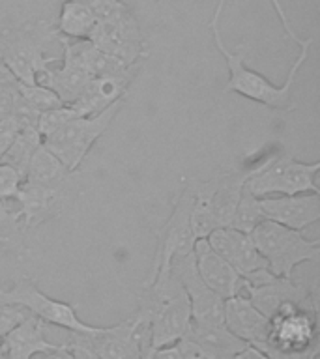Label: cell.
Returning <instances> with one entry per match:
<instances>
[{"instance_id": "obj_20", "label": "cell", "mask_w": 320, "mask_h": 359, "mask_svg": "<svg viewBox=\"0 0 320 359\" xmlns=\"http://www.w3.org/2000/svg\"><path fill=\"white\" fill-rule=\"evenodd\" d=\"M64 198H66V195H62L58 191L45 189L41 185L22 180L15 193V201L19 202L17 212L21 213L25 232L38 229L39 224H44L45 221L56 217L60 213Z\"/></svg>"}, {"instance_id": "obj_12", "label": "cell", "mask_w": 320, "mask_h": 359, "mask_svg": "<svg viewBox=\"0 0 320 359\" xmlns=\"http://www.w3.org/2000/svg\"><path fill=\"white\" fill-rule=\"evenodd\" d=\"M84 346H88L98 359H139L145 342H150V331L137 314L112 325H101L92 335L73 333Z\"/></svg>"}, {"instance_id": "obj_25", "label": "cell", "mask_w": 320, "mask_h": 359, "mask_svg": "<svg viewBox=\"0 0 320 359\" xmlns=\"http://www.w3.org/2000/svg\"><path fill=\"white\" fill-rule=\"evenodd\" d=\"M39 146H41V135H39L38 129L19 131L15 140H13L10 148H8V151L0 157V163H4V165L13 168L22 180L25 178V174H27L28 165L32 161L34 154H36V150H38Z\"/></svg>"}, {"instance_id": "obj_29", "label": "cell", "mask_w": 320, "mask_h": 359, "mask_svg": "<svg viewBox=\"0 0 320 359\" xmlns=\"http://www.w3.org/2000/svg\"><path fill=\"white\" fill-rule=\"evenodd\" d=\"M19 83L21 81L4 64H0V118L10 116L13 107L17 105V101L21 97Z\"/></svg>"}, {"instance_id": "obj_14", "label": "cell", "mask_w": 320, "mask_h": 359, "mask_svg": "<svg viewBox=\"0 0 320 359\" xmlns=\"http://www.w3.org/2000/svg\"><path fill=\"white\" fill-rule=\"evenodd\" d=\"M140 67H142V62L129 66L124 72L92 77L81 92V95L69 107L77 112L79 116H92V114L105 111L107 107H111L112 103L126 100L129 84L133 83V79L139 75Z\"/></svg>"}, {"instance_id": "obj_1", "label": "cell", "mask_w": 320, "mask_h": 359, "mask_svg": "<svg viewBox=\"0 0 320 359\" xmlns=\"http://www.w3.org/2000/svg\"><path fill=\"white\" fill-rule=\"evenodd\" d=\"M272 6H274L275 13L279 17L281 25L285 28V36L291 39L292 43L298 45V56L296 60L292 62L291 72H288V77L281 86L269 83L268 79L264 77L262 73L255 72L246 64V56L249 53V43H241L236 50L229 49L223 41V36H221V13L225 10V4L227 0H219L218 6H215V11H213L212 19L208 22V28L212 32L213 43L219 49V53L223 55L225 62H227V69H229V81L225 84L223 92L225 94H238L246 100H251L255 103H260V105H266L269 109H275V111H294L296 109V103L292 100V92H294V83H296V75L300 72V67L307 62L309 53H311V47H313V38H300L294 30H292L291 22H288V17H286L285 8L281 6L279 0H269Z\"/></svg>"}, {"instance_id": "obj_5", "label": "cell", "mask_w": 320, "mask_h": 359, "mask_svg": "<svg viewBox=\"0 0 320 359\" xmlns=\"http://www.w3.org/2000/svg\"><path fill=\"white\" fill-rule=\"evenodd\" d=\"M260 257L269 273L275 277H292L294 269L303 262H319L320 240L305 238L300 230L264 219L251 232Z\"/></svg>"}, {"instance_id": "obj_3", "label": "cell", "mask_w": 320, "mask_h": 359, "mask_svg": "<svg viewBox=\"0 0 320 359\" xmlns=\"http://www.w3.org/2000/svg\"><path fill=\"white\" fill-rule=\"evenodd\" d=\"M55 39H58L55 22L45 19L4 28L0 32V64H4L21 83L36 84L58 60L47 55Z\"/></svg>"}, {"instance_id": "obj_38", "label": "cell", "mask_w": 320, "mask_h": 359, "mask_svg": "<svg viewBox=\"0 0 320 359\" xmlns=\"http://www.w3.org/2000/svg\"><path fill=\"white\" fill-rule=\"evenodd\" d=\"M41 359H69V350H67V342H64V346L60 350H55V352L44 353Z\"/></svg>"}, {"instance_id": "obj_2", "label": "cell", "mask_w": 320, "mask_h": 359, "mask_svg": "<svg viewBox=\"0 0 320 359\" xmlns=\"http://www.w3.org/2000/svg\"><path fill=\"white\" fill-rule=\"evenodd\" d=\"M135 314L148 325L152 346L176 344L185 335L191 324L189 297L171 266L145 280Z\"/></svg>"}, {"instance_id": "obj_33", "label": "cell", "mask_w": 320, "mask_h": 359, "mask_svg": "<svg viewBox=\"0 0 320 359\" xmlns=\"http://www.w3.org/2000/svg\"><path fill=\"white\" fill-rule=\"evenodd\" d=\"M139 359H184L178 342L168 344V346H152L150 342L142 344Z\"/></svg>"}, {"instance_id": "obj_9", "label": "cell", "mask_w": 320, "mask_h": 359, "mask_svg": "<svg viewBox=\"0 0 320 359\" xmlns=\"http://www.w3.org/2000/svg\"><path fill=\"white\" fill-rule=\"evenodd\" d=\"M244 294L266 316L272 318L283 305L294 303L303 309L319 311V283H302L292 277H275L268 268L258 269L246 277Z\"/></svg>"}, {"instance_id": "obj_17", "label": "cell", "mask_w": 320, "mask_h": 359, "mask_svg": "<svg viewBox=\"0 0 320 359\" xmlns=\"http://www.w3.org/2000/svg\"><path fill=\"white\" fill-rule=\"evenodd\" d=\"M208 243L219 257H223L238 273L246 279L258 269H266V262L260 257L251 234L236 230L232 226L215 229L208 234Z\"/></svg>"}, {"instance_id": "obj_16", "label": "cell", "mask_w": 320, "mask_h": 359, "mask_svg": "<svg viewBox=\"0 0 320 359\" xmlns=\"http://www.w3.org/2000/svg\"><path fill=\"white\" fill-rule=\"evenodd\" d=\"M193 257H195L196 271L204 280V285L215 292L219 297L229 299V297L244 294L246 279L223 257H219L218 252L213 251L206 238L195 241Z\"/></svg>"}, {"instance_id": "obj_7", "label": "cell", "mask_w": 320, "mask_h": 359, "mask_svg": "<svg viewBox=\"0 0 320 359\" xmlns=\"http://www.w3.org/2000/svg\"><path fill=\"white\" fill-rule=\"evenodd\" d=\"M0 303L17 305L47 325H56V327L67 330L69 333L92 335L101 330V325H90L79 318L72 303L55 299L47 296L44 290H39L36 280L28 275H21L10 288H0Z\"/></svg>"}, {"instance_id": "obj_26", "label": "cell", "mask_w": 320, "mask_h": 359, "mask_svg": "<svg viewBox=\"0 0 320 359\" xmlns=\"http://www.w3.org/2000/svg\"><path fill=\"white\" fill-rule=\"evenodd\" d=\"M25 229H22L21 213L17 210H10L0 202V249L8 252H15L17 257L27 255L28 249L25 245Z\"/></svg>"}, {"instance_id": "obj_13", "label": "cell", "mask_w": 320, "mask_h": 359, "mask_svg": "<svg viewBox=\"0 0 320 359\" xmlns=\"http://www.w3.org/2000/svg\"><path fill=\"white\" fill-rule=\"evenodd\" d=\"M171 269L187 292L191 305V322L223 324L225 299L204 285V280L201 279V275L196 271L193 252L185 255V257L174 258L171 262Z\"/></svg>"}, {"instance_id": "obj_35", "label": "cell", "mask_w": 320, "mask_h": 359, "mask_svg": "<svg viewBox=\"0 0 320 359\" xmlns=\"http://www.w3.org/2000/svg\"><path fill=\"white\" fill-rule=\"evenodd\" d=\"M67 350H69V359H98L95 353L88 346H84L83 342H79L75 337L67 342Z\"/></svg>"}, {"instance_id": "obj_11", "label": "cell", "mask_w": 320, "mask_h": 359, "mask_svg": "<svg viewBox=\"0 0 320 359\" xmlns=\"http://www.w3.org/2000/svg\"><path fill=\"white\" fill-rule=\"evenodd\" d=\"M90 41L107 55L120 58L126 64H137L148 56L140 25L131 10H124L95 25Z\"/></svg>"}, {"instance_id": "obj_24", "label": "cell", "mask_w": 320, "mask_h": 359, "mask_svg": "<svg viewBox=\"0 0 320 359\" xmlns=\"http://www.w3.org/2000/svg\"><path fill=\"white\" fill-rule=\"evenodd\" d=\"M98 25V17L88 6L77 0L60 2V13L55 21V30L60 38L88 39Z\"/></svg>"}, {"instance_id": "obj_4", "label": "cell", "mask_w": 320, "mask_h": 359, "mask_svg": "<svg viewBox=\"0 0 320 359\" xmlns=\"http://www.w3.org/2000/svg\"><path fill=\"white\" fill-rule=\"evenodd\" d=\"M255 348L269 359H319V311L283 305L269 318L268 341Z\"/></svg>"}, {"instance_id": "obj_30", "label": "cell", "mask_w": 320, "mask_h": 359, "mask_svg": "<svg viewBox=\"0 0 320 359\" xmlns=\"http://www.w3.org/2000/svg\"><path fill=\"white\" fill-rule=\"evenodd\" d=\"M55 2H64V0H55ZM77 2L88 6L90 10L94 11V15L98 17V21L109 19V17L116 15V13L129 8L126 0H77Z\"/></svg>"}, {"instance_id": "obj_18", "label": "cell", "mask_w": 320, "mask_h": 359, "mask_svg": "<svg viewBox=\"0 0 320 359\" xmlns=\"http://www.w3.org/2000/svg\"><path fill=\"white\" fill-rule=\"evenodd\" d=\"M45 322L28 313L22 322L0 339V359H32L60 350L64 344H55L45 339Z\"/></svg>"}, {"instance_id": "obj_23", "label": "cell", "mask_w": 320, "mask_h": 359, "mask_svg": "<svg viewBox=\"0 0 320 359\" xmlns=\"http://www.w3.org/2000/svg\"><path fill=\"white\" fill-rule=\"evenodd\" d=\"M92 75L84 72L83 67L73 64L69 60L62 58V64L58 67L51 66L47 72L38 79L39 84H44L51 92H55L56 97L64 103V105H72L73 101L77 100L84 86L88 84Z\"/></svg>"}, {"instance_id": "obj_10", "label": "cell", "mask_w": 320, "mask_h": 359, "mask_svg": "<svg viewBox=\"0 0 320 359\" xmlns=\"http://www.w3.org/2000/svg\"><path fill=\"white\" fill-rule=\"evenodd\" d=\"M191 208H193V193L185 178H182V189L174 195L171 215L157 234V247L154 252L156 257L148 277H152L163 266H171L174 258L193 252L196 238L191 226Z\"/></svg>"}, {"instance_id": "obj_19", "label": "cell", "mask_w": 320, "mask_h": 359, "mask_svg": "<svg viewBox=\"0 0 320 359\" xmlns=\"http://www.w3.org/2000/svg\"><path fill=\"white\" fill-rule=\"evenodd\" d=\"M223 324L232 335L251 346H260L268 341L269 318L247 299L246 294L225 299Z\"/></svg>"}, {"instance_id": "obj_21", "label": "cell", "mask_w": 320, "mask_h": 359, "mask_svg": "<svg viewBox=\"0 0 320 359\" xmlns=\"http://www.w3.org/2000/svg\"><path fill=\"white\" fill-rule=\"evenodd\" d=\"M193 346L206 359H232L247 346L246 342L232 335L225 324H196L191 322L185 335L180 339Z\"/></svg>"}, {"instance_id": "obj_6", "label": "cell", "mask_w": 320, "mask_h": 359, "mask_svg": "<svg viewBox=\"0 0 320 359\" xmlns=\"http://www.w3.org/2000/svg\"><path fill=\"white\" fill-rule=\"evenodd\" d=\"M124 100L112 103L105 111L92 114V116H77L64 123L55 133L41 139V144L55 154L69 172H75L84 157L88 156L98 140L105 135V131L116 120L118 112L122 109Z\"/></svg>"}, {"instance_id": "obj_31", "label": "cell", "mask_w": 320, "mask_h": 359, "mask_svg": "<svg viewBox=\"0 0 320 359\" xmlns=\"http://www.w3.org/2000/svg\"><path fill=\"white\" fill-rule=\"evenodd\" d=\"M27 311L17 305H10V303H0V339L8 335L19 322L25 320Z\"/></svg>"}, {"instance_id": "obj_32", "label": "cell", "mask_w": 320, "mask_h": 359, "mask_svg": "<svg viewBox=\"0 0 320 359\" xmlns=\"http://www.w3.org/2000/svg\"><path fill=\"white\" fill-rule=\"evenodd\" d=\"M21 182V176L13 168L0 163V202L15 198V193Z\"/></svg>"}, {"instance_id": "obj_37", "label": "cell", "mask_w": 320, "mask_h": 359, "mask_svg": "<svg viewBox=\"0 0 320 359\" xmlns=\"http://www.w3.org/2000/svg\"><path fill=\"white\" fill-rule=\"evenodd\" d=\"M178 346H180V350H182V355H184V359H206V358H202L201 353L196 352L193 346H189V344H187L185 341H178Z\"/></svg>"}, {"instance_id": "obj_36", "label": "cell", "mask_w": 320, "mask_h": 359, "mask_svg": "<svg viewBox=\"0 0 320 359\" xmlns=\"http://www.w3.org/2000/svg\"><path fill=\"white\" fill-rule=\"evenodd\" d=\"M232 359H269L262 350H258V348L251 346V344H247L241 352H238Z\"/></svg>"}, {"instance_id": "obj_15", "label": "cell", "mask_w": 320, "mask_h": 359, "mask_svg": "<svg viewBox=\"0 0 320 359\" xmlns=\"http://www.w3.org/2000/svg\"><path fill=\"white\" fill-rule=\"evenodd\" d=\"M264 219L279 223L286 229L303 230L320 221V195L302 193V195H279L258 198Z\"/></svg>"}, {"instance_id": "obj_8", "label": "cell", "mask_w": 320, "mask_h": 359, "mask_svg": "<svg viewBox=\"0 0 320 359\" xmlns=\"http://www.w3.org/2000/svg\"><path fill=\"white\" fill-rule=\"evenodd\" d=\"M320 170V161L303 163L296 157L288 156L285 150L277 154L272 161L253 174L247 180L246 187L257 198L279 195H302V193H319L316 174Z\"/></svg>"}, {"instance_id": "obj_28", "label": "cell", "mask_w": 320, "mask_h": 359, "mask_svg": "<svg viewBox=\"0 0 320 359\" xmlns=\"http://www.w3.org/2000/svg\"><path fill=\"white\" fill-rule=\"evenodd\" d=\"M19 94H21L22 101L30 105L34 111H38L39 114L45 111H51V109H56V107L64 105L58 97H56L55 92H51L47 86L44 84H25L19 83Z\"/></svg>"}, {"instance_id": "obj_22", "label": "cell", "mask_w": 320, "mask_h": 359, "mask_svg": "<svg viewBox=\"0 0 320 359\" xmlns=\"http://www.w3.org/2000/svg\"><path fill=\"white\" fill-rule=\"evenodd\" d=\"M72 176L73 172L67 170L66 165L41 144L34 154L32 161L28 165L27 174H25L22 180L41 185L45 189L58 191L62 195H67V189H69V184H72Z\"/></svg>"}, {"instance_id": "obj_27", "label": "cell", "mask_w": 320, "mask_h": 359, "mask_svg": "<svg viewBox=\"0 0 320 359\" xmlns=\"http://www.w3.org/2000/svg\"><path fill=\"white\" fill-rule=\"evenodd\" d=\"M264 221L262 208H260V201L257 196L251 195L247 187H244L240 195V201H238V206L234 210V215H232V221H230L229 226L236 230H241V232H247L251 234L257 224H260Z\"/></svg>"}, {"instance_id": "obj_34", "label": "cell", "mask_w": 320, "mask_h": 359, "mask_svg": "<svg viewBox=\"0 0 320 359\" xmlns=\"http://www.w3.org/2000/svg\"><path fill=\"white\" fill-rule=\"evenodd\" d=\"M19 133V126L11 116L0 118V157L4 156Z\"/></svg>"}]
</instances>
